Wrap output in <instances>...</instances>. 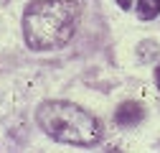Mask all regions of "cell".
I'll use <instances>...</instances> for the list:
<instances>
[{"instance_id": "obj_3", "label": "cell", "mask_w": 160, "mask_h": 153, "mask_svg": "<svg viewBox=\"0 0 160 153\" xmlns=\"http://www.w3.org/2000/svg\"><path fill=\"white\" fill-rule=\"evenodd\" d=\"M142 118H145V110H142L140 102H125V105H119L117 112H114V123L122 125V128H132Z\"/></svg>"}, {"instance_id": "obj_4", "label": "cell", "mask_w": 160, "mask_h": 153, "mask_svg": "<svg viewBox=\"0 0 160 153\" xmlns=\"http://www.w3.org/2000/svg\"><path fill=\"white\" fill-rule=\"evenodd\" d=\"M135 10H137V15L142 21H150V18H155L160 13V0H137Z\"/></svg>"}, {"instance_id": "obj_5", "label": "cell", "mask_w": 160, "mask_h": 153, "mask_svg": "<svg viewBox=\"0 0 160 153\" xmlns=\"http://www.w3.org/2000/svg\"><path fill=\"white\" fill-rule=\"evenodd\" d=\"M135 3H137V0H117V5H119V8H125V10L135 8Z\"/></svg>"}, {"instance_id": "obj_1", "label": "cell", "mask_w": 160, "mask_h": 153, "mask_svg": "<svg viewBox=\"0 0 160 153\" xmlns=\"http://www.w3.org/2000/svg\"><path fill=\"white\" fill-rule=\"evenodd\" d=\"M82 5L76 0H36L23 13V36L26 44L36 51L61 49L74 36Z\"/></svg>"}, {"instance_id": "obj_6", "label": "cell", "mask_w": 160, "mask_h": 153, "mask_svg": "<svg viewBox=\"0 0 160 153\" xmlns=\"http://www.w3.org/2000/svg\"><path fill=\"white\" fill-rule=\"evenodd\" d=\"M155 84H158V89H160V64L155 66Z\"/></svg>"}, {"instance_id": "obj_2", "label": "cell", "mask_w": 160, "mask_h": 153, "mask_svg": "<svg viewBox=\"0 0 160 153\" xmlns=\"http://www.w3.org/2000/svg\"><path fill=\"white\" fill-rule=\"evenodd\" d=\"M36 120L48 138L71 145H94L102 138V125L92 112L64 100L41 102Z\"/></svg>"}]
</instances>
